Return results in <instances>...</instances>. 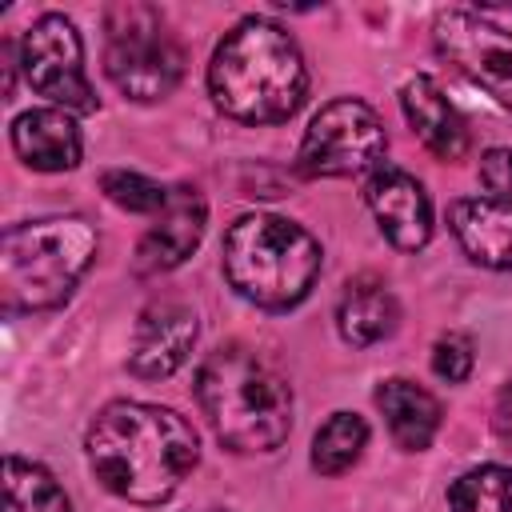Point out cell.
Masks as SVG:
<instances>
[{"instance_id":"cell-8","label":"cell","mask_w":512,"mask_h":512,"mask_svg":"<svg viewBox=\"0 0 512 512\" xmlns=\"http://www.w3.org/2000/svg\"><path fill=\"white\" fill-rule=\"evenodd\" d=\"M20 68H24L28 84L44 100H52V108H64V112H92L96 108V92H92L88 72H84V44H80V32L68 16L48 12L24 32Z\"/></svg>"},{"instance_id":"cell-11","label":"cell","mask_w":512,"mask_h":512,"mask_svg":"<svg viewBox=\"0 0 512 512\" xmlns=\"http://www.w3.org/2000/svg\"><path fill=\"white\" fill-rule=\"evenodd\" d=\"M192 344H196V312L180 300H152L136 320L128 368L144 380H164L188 360Z\"/></svg>"},{"instance_id":"cell-10","label":"cell","mask_w":512,"mask_h":512,"mask_svg":"<svg viewBox=\"0 0 512 512\" xmlns=\"http://www.w3.org/2000/svg\"><path fill=\"white\" fill-rule=\"evenodd\" d=\"M364 200H368L380 232L396 248L416 252V248L428 244V236H432V200H428L424 184L412 172L380 164L364 184Z\"/></svg>"},{"instance_id":"cell-2","label":"cell","mask_w":512,"mask_h":512,"mask_svg":"<svg viewBox=\"0 0 512 512\" xmlns=\"http://www.w3.org/2000/svg\"><path fill=\"white\" fill-rule=\"evenodd\" d=\"M208 92L216 108L244 124L288 120L308 92V68L300 44L272 20L248 16L212 52Z\"/></svg>"},{"instance_id":"cell-13","label":"cell","mask_w":512,"mask_h":512,"mask_svg":"<svg viewBox=\"0 0 512 512\" xmlns=\"http://www.w3.org/2000/svg\"><path fill=\"white\" fill-rule=\"evenodd\" d=\"M448 228L464 256L480 268H512V204L496 196H468L448 208Z\"/></svg>"},{"instance_id":"cell-18","label":"cell","mask_w":512,"mask_h":512,"mask_svg":"<svg viewBox=\"0 0 512 512\" xmlns=\"http://www.w3.org/2000/svg\"><path fill=\"white\" fill-rule=\"evenodd\" d=\"M4 512H72V504L48 468L8 456L4 460Z\"/></svg>"},{"instance_id":"cell-25","label":"cell","mask_w":512,"mask_h":512,"mask_svg":"<svg viewBox=\"0 0 512 512\" xmlns=\"http://www.w3.org/2000/svg\"><path fill=\"white\" fill-rule=\"evenodd\" d=\"M204 512H220V508H204Z\"/></svg>"},{"instance_id":"cell-3","label":"cell","mask_w":512,"mask_h":512,"mask_svg":"<svg viewBox=\"0 0 512 512\" xmlns=\"http://www.w3.org/2000/svg\"><path fill=\"white\" fill-rule=\"evenodd\" d=\"M196 400L232 452H272L292 428L288 380L244 344L208 352L196 372Z\"/></svg>"},{"instance_id":"cell-12","label":"cell","mask_w":512,"mask_h":512,"mask_svg":"<svg viewBox=\"0 0 512 512\" xmlns=\"http://www.w3.org/2000/svg\"><path fill=\"white\" fill-rule=\"evenodd\" d=\"M204 220H208V204L196 188H188V184L168 188L164 212H156V224L140 236L136 272L148 276V272H168V268L184 264L204 236Z\"/></svg>"},{"instance_id":"cell-23","label":"cell","mask_w":512,"mask_h":512,"mask_svg":"<svg viewBox=\"0 0 512 512\" xmlns=\"http://www.w3.org/2000/svg\"><path fill=\"white\" fill-rule=\"evenodd\" d=\"M480 184L488 188V196L512 204V148H488L480 156Z\"/></svg>"},{"instance_id":"cell-4","label":"cell","mask_w":512,"mask_h":512,"mask_svg":"<svg viewBox=\"0 0 512 512\" xmlns=\"http://www.w3.org/2000/svg\"><path fill=\"white\" fill-rule=\"evenodd\" d=\"M96 256V228L84 216H44L0 236L4 312H44L72 296Z\"/></svg>"},{"instance_id":"cell-24","label":"cell","mask_w":512,"mask_h":512,"mask_svg":"<svg viewBox=\"0 0 512 512\" xmlns=\"http://www.w3.org/2000/svg\"><path fill=\"white\" fill-rule=\"evenodd\" d=\"M492 432L500 444L512 448V380L504 384V392L496 396V412H492Z\"/></svg>"},{"instance_id":"cell-17","label":"cell","mask_w":512,"mask_h":512,"mask_svg":"<svg viewBox=\"0 0 512 512\" xmlns=\"http://www.w3.org/2000/svg\"><path fill=\"white\" fill-rule=\"evenodd\" d=\"M396 320H400V304L384 280L360 276V280H348V288L340 292L336 324H340V336L348 344H356V348L376 344V340L392 336Z\"/></svg>"},{"instance_id":"cell-9","label":"cell","mask_w":512,"mask_h":512,"mask_svg":"<svg viewBox=\"0 0 512 512\" xmlns=\"http://www.w3.org/2000/svg\"><path fill=\"white\" fill-rule=\"evenodd\" d=\"M436 52L468 76L476 88H484L500 108L512 112V32L492 24L480 12L448 8L432 24Z\"/></svg>"},{"instance_id":"cell-1","label":"cell","mask_w":512,"mask_h":512,"mask_svg":"<svg viewBox=\"0 0 512 512\" xmlns=\"http://www.w3.org/2000/svg\"><path fill=\"white\" fill-rule=\"evenodd\" d=\"M92 476L120 500L132 504H164L196 468L200 440L192 424L144 400L108 404L84 440Z\"/></svg>"},{"instance_id":"cell-5","label":"cell","mask_w":512,"mask_h":512,"mask_svg":"<svg viewBox=\"0 0 512 512\" xmlns=\"http://www.w3.org/2000/svg\"><path fill=\"white\" fill-rule=\"evenodd\" d=\"M224 276L256 308H296L320 276V244L296 220L252 212L224 232Z\"/></svg>"},{"instance_id":"cell-14","label":"cell","mask_w":512,"mask_h":512,"mask_svg":"<svg viewBox=\"0 0 512 512\" xmlns=\"http://www.w3.org/2000/svg\"><path fill=\"white\" fill-rule=\"evenodd\" d=\"M400 108L412 132L420 136V144L440 160H460L468 152V124L432 76H412L400 88Z\"/></svg>"},{"instance_id":"cell-21","label":"cell","mask_w":512,"mask_h":512,"mask_svg":"<svg viewBox=\"0 0 512 512\" xmlns=\"http://www.w3.org/2000/svg\"><path fill=\"white\" fill-rule=\"evenodd\" d=\"M104 196L112 200V204H120V208H128V212H140V216H156V212H164V204H168V188H160L156 180H148V176H140V172H104Z\"/></svg>"},{"instance_id":"cell-19","label":"cell","mask_w":512,"mask_h":512,"mask_svg":"<svg viewBox=\"0 0 512 512\" xmlns=\"http://www.w3.org/2000/svg\"><path fill=\"white\" fill-rule=\"evenodd\" d=\"M368 444V424L356 412H332L312 436V468L324 476L348 472Z\"/></svg>"},{"instance_id":"cell-15","label":"cell","mask_w":512,"mask_h":512,"mask_svg":"<svg viewBox=\"0 0 512 512\" xmlns=\"http://www.w3.org/2000/svg\"><path fill=\"white\" fill-rule=\"evenodd\" d=\"M12 148L36 172H68L80 164V128L64 108H32L12 120Z\"/></svg>"},{"instance_id":"cell-20","label":"cell","mask_w":512,"mask_h":512,"mask_svg":"<svg viewBox=\"0 0 512 512\" xmlns=\"http://www.w3.org/2000/svg\"><path fill=\"white\" fill-rule=\"evenodd\" d=\"M452 512H512V468L484 464L464 472L448 492Z\"/></svg>"},{"instance_id":"cell-16","label":"cell","mask_w":512,"mask_h":512,"mask_svg":"<svg viewBox=\"0 0 512 512\" xmlns=\"http://www.w3.org/2000/svg\"><path fill=\"white\" fill-rule=\"evenodd\" d=\"M376 408L384 412V424L392 432V440L404 452H420L432 444L436 428H440V404L428 388L412 384V380H384L376 388Z\"/></svg>"},{"instance_id":"cell-6","label":"cell","mask_w":512,"mask_h":512,"mask_svg":"<svg viewBox=\"0 0 512 512\" xmlns=\"http://www.w3.org/2000/svg\"><path fill=\"white\" fill-rule=\"evenodd\" d=\"M104 72L124 96L152 104L180 84L184 48L152 4H112L104 12Z\"/></svg>"},{"instance_id":"cell-7","label":"cell","mask_w":512,"mask_h":512,"mask_svg":"<svg viewBox=\"0 0 512 512\" xmlns=\"http://www.w3.org/2000/svg\"><path fill=\"white\" fill-rule=\"evenodd\" d=\"M384 152H388V136H384V124L380 116L364 104V100H332L324 104L304 140H300V156H296V168L304 176H372L380 164H384Z\"/></svg>"},{"instance_id":"cell-22","label":"cell","mask_w":512,"mask_h":512,"mask_svg":"<svg viewBox=\"0 0 512 512\" xmlns=\"http://www.w3.org/2000/svg\"><path fill=\"white\" fill-rule=\"evenodd\" d=\"M472 364H476V352H472V340L464 332H448V336L436 340V348H432V372L440 380L460 384V380H468Z\"/></svg>"}]
</instances>
